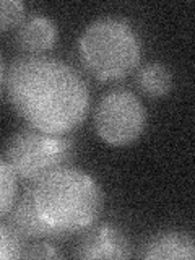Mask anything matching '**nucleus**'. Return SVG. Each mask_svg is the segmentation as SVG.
<instances>
[{
	"label": "nucleus",
	"mask_w": 195,
	"mask_h": 260,
	"mask_svg": "<svg viewBox=\"0 0 195 260\" xmlns=\"http://www.w3.org/2000/svg\"><path fill=\"white\" fill-rule=\"evenodd\" d=\"M78 54L85 69L101 81L122 80L140 63L142 44L128 21L103 16L91 21L78 39Z\"/></svg>",
	"instance_id": "7ed1b4c3"
},
{
	"label": "nucleus",
	"mask_w": 195,
	"mask_h": 260,
	"mask_svg": "<svg viewBox=\"0 0 195 260\" xmlns=\"http://www.w3.org/2000/svg\"><path fill=\"white\" fill-rule=\"evenodd\" d=\"M137 85L150 98L166 96L173 88V75L159 62H150L143 65L137 73Z\"/></svg>",
	"instance_id": "9d476101"
},
{
	"label": "nucleus",
	"mask_w": 195,
	"mask_h": 260,
	"mask_svg": "<svg viewBox=\"0 0 195 260\" xmlns=\"http://www.w3.org/2000/svg\"><path fill=\"white\" fill-rule=\"evenodd\" d=\"M140 257L148 260H193V238L182 231L159 233L145 244Z\"/></svg>",
	"instance_id": "6e6552de"
},
{
	"label": "nucleus",
	"mask_w": 195,
	"mask_h": 260,
	"mask_svg": "<svg viewBox=\"0 0 195 260\" xmlns=\"http://www.w3.org/2000/svg\"><path fill=\"white\" fill-rule=\"evenodd\" d=\"M78 258H128L130 242L125 234L111 224H104L88 231L75 250Z\"/></svg>",
	"instance_id": "423d86ee"
},
{
	"label": "nucleus",
	"mask_w": 195,
	"mask_h": 260,
	"mask_svg": "<svg viewBox=\"0 0 195 260\" xmlns=\"http://www.w3.org/2000/svg\"><path fill=\"white\" fill-rule=\"evenodd\" d=\"M23 239L8 224H0V260L23 258Z\"/></svg>",
	"instance_id": "f8f14e48"
},
{
	"label": "nucleus",
	"mask_w": 195,
	"mask_h": 260,
	"mask_svg": "<svg viewBox=\"0 0 195 260\" xmlns=\"http://www.w3.org/2000/svg\"><path fill=\"white\" fill-rule=\"evenodd\" d=\"M28 190L39 218L59 239L89 230L103 210L100 184L77 168L55 169L32 182Z\"/></svg>",
	"instance_id": "f03ea898"
},
{
	"label": "nucleus",
	"mask_w": 195,
	"mask_h": 260,
	"mask_svg": "<svg viewBox=\"0 0 195 260\" xmlns=\"http://www.w3.org/2000/svg\"><path fill=\"white\" fill-rule=\"evenodd\" d=\"M148 114L143 103L128 89H112L101 98L94 111V128L100 138L111 146H128L146 128Z\"/></svg>",
	"instance_id": "39448f33"
},
{
	"label": "nucleus",
	"mask_w": 195,
	"mask_h": 260,
	"mask_svg": "<svg viewBox=\"0 0 195 260\" xmlns=\"http://www.w3.org/2000/svg\"><path fill=\"white\" fill-rule=\"evenodd\" d=\"M73 150L70 137L28 127L21 128L8 140L5 162L16 177L32 184L52 171L67 166Z\"/></svg>",
	"instance_id": "20e7f679"
},
{
	"label": "nucleus",
	"mask_w": 195,
	"mask_h": 260,
	"mask_svg": "<svg viewBox=\"0 0 195 260\" xmlns=\"http://www.w3.org/2000/svg\"><path fill=\"white\" fill-rule=\"evenodd\" d=\"M5 75H7V72H5V65H4L2 57H0V88H2L4 81H5Z\"/></svg>",
	"instance_id": "2eb2a0df"
},
{
	"label": "nucleus",
	"mask_w": 195,
	"mask_h": 260,
	"mask_svg": "<svg viewBox=\"0 0 195 260\" xmlns=\"http://www.w3.org/2000/svg\"><path fill=\"white\" fill-rule=\"evenodd\" d=\"M24 258H59L60 254L47 242H39L23 252Z\"/></svg>",
	"instance_id": "4468645a"
},
{
	"label": "nucleus",
	"mask_w": 195,
	"mask_h": 260,
	"mask_svg": "<svg viewBox=\"0 0 195 260\" xmlns=\"http://www.w3.org/2000/svg\"><path fill=\"white\" fill-rule=\"evenodd\" d=\"M59 38L55 23L44 15H31L24 18L16 32V43L29 54H43L52 49Z\"/></svg>",
	"instance_id": "1a4fd4ad"
},
{
	"label": "nucleus",
	"mask_w": 195,
	"mask_h": 260,
	"mask_svg": "<svg viewBox=\"0 0 195 260\" xmlns=\"http://www.w3.org/2000/svg\"><path fill=\"white\" fill-rule=\"evenodd\" d=\"M24 20V4L20 0H0V32L20 26Z\"/></svg>",
	"instance_id": "ddd939ff"
},
{
	"label": "nucleus",
	"mask_w": 195,
	"mask_h": 260,
	"mask_svg": "<svg viewBox=\"0 0 195 260\" xmlns=\"http://www.w3.org/2000/svg\"><path fill=\"white\" fill-rule=\"evenodd\" d=\"M5 85L13 109L32 128L67 135L88 116L89 91L85 80L57 57H18L7 70Z\"/></svg>",
	"instance_id": "f257e3e1"
},
{
	"label": "nucleus",
	"mask_w": 195,
	"mask_h": 260,
	"mask_svg": "<svg viewBox=\"0 0 195 260\" xmlns=\"http://www.w3.org/2000/svg\"><path fill=\"white\" fill-rule=\"evenodd\" d=\"M16 195H18V177L5 159H0V218L8 215L16 202Z\"/></svg>",
	"instance_id": "9b49d317"
},
{
	"label": "nucleus",
	"mask_w": 195,
	"mask_h": 260,
	"mask_svg": "<svg viewBox=\"0 0 195 260\" xmlns=\"http://www.w3.org/2000/svg\"><path fill=\"white\" fill-rule=\"evenodd\" d=\"M8 226L24 241H47L59 239L51 228L39 218L38 211L32 205L31 193L26 190L20 200L15 202L12 210L8 211Z\"/></svg>",
	"instance_id": "0eeeda50"
}]
</instances>
